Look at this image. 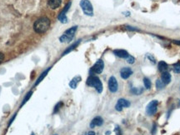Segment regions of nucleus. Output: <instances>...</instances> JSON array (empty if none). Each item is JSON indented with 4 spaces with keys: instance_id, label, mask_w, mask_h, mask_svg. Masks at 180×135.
<instances>
[{
    "instance_id": "1",
    "label": "nucleus",
    "mask_w": 180,
    "mask_h": 135,
    "mask_svg": "<svg viewBox=\"0 0 180 135\" xmlns=\"http://www.w3.org/2000/svg\"><path fill=\"white\" fill-rule=\"evenodd\" d=\"M50 27V20L47 17H41L33 24V29L37 33H44Z\"/></svg>"
},
{
    "instance_id": "2",
    "label": "nucleus",
    "mask_w": 180,
    "mask_h": 135,
    "mask_svg": "<svg viewBox=\"0 0 180 135\" xmlns=\"http://www.w3.org/2000/svg\"><path fill=\"white\" fill-rule=\"evenodd\" d=\"M86 83H87L88 86L94 88L98 93H101L103 92V83H102V82L100 80V78L98 77H97V76H89L88 78Z\"/></svg>"
},
{
    "instance_id": "3",
    "label": "nucleus",
    "mask_w": 180,
    "mask_h": 135,
    "mask_svg": "<svg viewBox=\"0 0 180 135\" xmlns=\"http://www.w3.org/2000/svg\"><path fill=\"white\" fill-rule=\"evenodd\" d=\"M78 27L73 26V27L68 28V30H66L65 32L63 33V35L59 38V41L61 43H69L74 38L75 33H76Z\"/></svg>"
},
{
    "instance_id": "4",
    "label": "nucleus",
    "mask_w": 180,
    "mask_h": 135,
    "mask_svg": "<svg viewBox=\"0 0 180 135\" xmlns=\"http://www.w3.org/2000/svg\"><path fill=\"white\" fill-rule=\"evenodd\" d=\"M80 7L82 8L83 12L87 16H93V8L92 4L89 0H81L80 2Z\"/></svg>"
},
{
    "instance_id": "5",
    "label": "nucleus",
    "mask_w": 180,
    "mask_h": 135,
    "mask_svg": "<svg viewBox=\"0 0 180 135\" xmlns=\"http://www.w3.org/2000/svg\"><path fill=\"white\" fill-rule=\"evenodd\" d=\"M104 63L102 59L98 60L95 64L93 65V67L90 69V75H93V74H99L104 71Z\"/></svg>"
},
{
    "instance_id": "6",
    "label": "nucleus",
    "mask_w": 180,
    "mask_h": 135,
    "mask_svg": "<svg viewBox=\"0 0 180 135\" xmlns=\"http://www.w3.org/2000/svg\"><path fill=\"white\" fill-rule=\"evenodd\" d=\"M158 102L157 100H153L150 103H148L146 107V114L148 116H153L157 113L158 110Z\"/></svg>"
},
{
    "instance_id": "7",
    "label": "nucleus",
    "mask_w": 180,
    "mask_h": 135,
    "mask_svg": "<svg viewBox=\"0 0 180 135\" xmlns=\"http://www.w3.org/2000/svg\"><path fill=\"white\" fill-rule=\"evenodd\" d=\"M130 105H131V103L128 100L124 99V98H120L117 102V104L115 106V109L119 112H121L123 110V108H128V107H130Z\"/></svg>"
},
{
    "instance_id": "8",
    "label": "nucleus",
    "mask_w": 180,
    "mask_h": 135,
    "mask_svg": "<svg viewBox=\"0 0 180 135\" xmlns=\"http://www.w3.org/2000/svg\"><path fill=\"white\" fill-rule=\"evenodd\" d=\"M119 88V83L114 76L110 77L109 79V89L111 93H116Z\"/></svg>"
},
{
    "instance_id": "9",
    "label": "nucleus",
    "mask_w": 180,
    "mask_h": 135,
    "mask_svg": "<svg viewBox=\"0 0 180 135\" xmlns=\"http://www.w3.org/2000/svg\"><path fill=\"white\" fill-rule=\"evenodd\" d=\"M70 6H71V2H69V3L64 7V8L61 11V13H60L59 14V16H58V19H59L61 23H65L68 22V18H67V17H66V13L68 11Z\"/></svg>"
},
{
    "instance_id": "10",
    "label": "nucleus",
    "mask_w": 180,
    "mask_h": 135,
    "mask_svg": "<svg viewBox=\"0 0 180 135\" xmlns=\"http://www.w3.org/2000/svg\"><path fill=\"white\" fill-rule=\"evenodd\" d=\"M133 74V70L130 68L124 67L120 69V76L123 79H128Z\"/></svg>"
},
{
    "instance_id": "11",
    "label": "nucleus",
    "mask_w": 180,
    "mask_h": 135,
    "mask_svg": "<svg viewBox=\"0 0 180 135\" xmlns=\"http://www.w3.org/2000/svg\"><path fill=\"white\" fill-rule=\"evenodd\" d=\"M104 124V119L102 117L100 116H97L95 117L94 119H93V120L91 121L90 123V128L91 129H94L96 126H102Z\"/></svg>"
},
{
    "instance_id": "12",
    "label": "nucleus",
    "mask_w": 180,
    "mask_h": 135,
    "mask_svg": "<svg viewBox=\"0 0 180 135\" xmlns=\"http://www.w3.org/2000/svg\"><path fill=\"white\" fill-rule=\"evenodd\" d=\"M114 54L117 57L121 58V59H127L128 56L129 55L128 53L126 50H124V49H116V50L114 51Z\"/></svg>"
},
{
    "instance_id": "13",
    "label": "nucleus",
    "mask_w": 180,
    "mask_h": 135,
    "mask_svg": "<svg viewBox=\"0 0 180 135\" xmlns=\"http://www.w3.org/2000/svg\"><path fill=\"white\" fill-rule=\"evenodd\" d=\"M62 4V0H48V6L52 9L59 8Z\"/></svg>"
},
{
    "instance_id": "14",
    "label": "nucleus",
    "mask_w": 180,
    "mask_h": 135,
    "mask_svg": "<svg viewBox=\"0 0 180 135\" xmlns=\"http://www.w3.org/2000/svg\"><path fill=\"white\" fill-rule=\"evenodd\" d=\"M171 79H172L171 74H169L168 71L162 73V75H161V80L164 82V83L165 84V85H167V84L170 83Z\"/></svg>"
},
{
    "instance_id": "15",
    "label": "nucleus",
    "mask_w": 180,
    "mask_h": 135,
    "mask_svg": "<svg viewBox=\"0 0 180 135\" xmlns=\"http://www.w3.org/2000/svg\"><path fill=\"white\" fill-rule=\"evenodd\" d=\"M81 80H82L81 76H76V77H74L71 81H70V83H69V87H70L71 88H73V89H75L77 87H78V83L81 82Z\"/></svg>"
},
{
    "instance_id": "16",
    "label": "nucleus",
    "mask_w": 180,
    "mask_h": 135,
    "mask_svg": "<svg viewBox=\"0 0 180 135\" xmlns=\"http://www.w3.org/2000/svg\"><path fill=\"white\" fill-rule=\"evenodd\" d=\"M50 69H51V67L48 68V69H47L46 70L44 71V72H43V73L41 74V75L39 76V78H38V79H37V81L35 82V83H34V86H37L38 84H39V83H40L41 82L44 80V78H45V77H46V76H47V74H48V73H49Z\"/></svg>"
},
{
    "instance_id": "17",
    "label": "nucleus",
    "mask_w": 180,
    "mask_h": 135,
    "mask_svg": "<svg viewBox=\"0 0 180 135\" xmlns=\"http://www.w3.org/2000/svg\"><path fill=\"white\" fill-rule=\"evenodd\" d=\"M80 42H81V40H78L77 42H75L74 43H73L71 46H69V47H68V48L66 49L65 51H64V52L63 53V56H64V55H66L67 54H68V53H70L71 51H73V49L76 48V47H78V44L80 43Z\"/></svg>"
},
{
    "instance_id": "18",
    "label": "nucleus",
    "mask_w": 180,
    "mask_h": 135,
    "mask_svg": "<svg viewBox=\"0 0 180 135\" xmlns=\"http://www.w3.org/2000/svg\"><path fill=\"white\" fill-rule=\"evenodd\" d=\"M158 70L160 71V72H162V73H164V72L168 71L169 65L167 64L164 61H160V62L158 63Z\"/></svg>"
},
{
    "instance_id": "19",
    "label": "nucleus",
    "mask_w": 180,
    "mask_h": 135,
    "mask_svg": "<svg viewBox=\"0 0 180 135\" xmlns=\"http://www.w3.org/2000/svg\"><path fill=\"white\" fill-rule=\"evenodd\" d=\"M132 94H134V95H140L143 92V88H132L131 90H130Z\"/></svg>"
},
{
    "instance_id": "20",
    "label": "nucleus",
    "mask_w": 180,
    "mask_h": 135,
    "mask_svg": "<svg viewBox=\"0 0 180 135\" xmlns=\"http://www.w3.org/2000/svg\"><path fill=\"white\" fill-rule=\"evenodd\" d=\"M143 83H144V87L147 88V89H150L151 87H152V83L150 81L149 78H143Z\"/></svg>"
},
{
    "instance_id": "21",
    "label": "nucleus",
    "mask_w": 180,
    "mask_h": 135,
    "mask_svg": "<svg viewBox=\"0 0 180 135\" xmlns=\"http://www.w3.org/2000/svg\"><path fill=\"white\" fill-rule=\"evenodd\" d=\"M32 94H33V91H29V92L27 94L25 95V97H24L22 103H21V107H22V106H23V105H24L25 103H27L28 100V99L30 98V97L32 96Z\"/></svg>"
},
{
    "instance_id": "22",
    "label": "nucleus",
    "mask_w": 180,
    "mask_h": 135,
    "mask_svg": "<svg viewBox=\"0 0 180 135\" xmlns=\"http://www.w3.org/2000/svg\"><path fill=\"white\" fill-rule=\"evenodd\" d=\"M164 87H165V84H164V82L162 81L161 79H158L156 81V88H157V89H158V90L163 89Z\"/></svg>"
},
{
    "instance_id": "23",
    "label": "nucleus",
    "mask_w": 180,
    "mask_h": 135,
    "mask_svg": "<svg viewBox=\"0 0 180 135\" xmlns=\"http://www.w3.org/2000/svg\"><path fill=\"white\" fill-rule=\"evenodd\" d=\"M64 105V103H63V102H59V103H57L56 105H55L54 107V114H56V113H58L59 111L60 110V108H62V106Z\"/></svg>"
},
{
    "instance_id": "24",
    "label": "nucleus",
    "mask_w": 180,
    "mask_h": 135,
    "mask_svg": "<svg viewBox=\"0 0 180 135\" xmlns=\"http://www.w3.org/2000/svg\"><path fill=\"white\" fill-rule=\"evenodd\" d=\"M174 72L175 74H180V63H177L174 65Z\"/></svg>"
},
{
    "instance_id": "25",
    "label": "nucleus",
    "mask_w": 180,
    "mask_h": 135,
    "mask_svg": "<svg viewBox=\"0 0 180 135\" xmlns=\"http://www.w3.org/2000/svg\"><path fill=\"white\" fill-rule=\"evenodd\" d=\"M126 60H127V63H128L129 64H133L135 62V59L133 56H131V55H128V58L126 59Z\"/></svg>"
},
{
    "instance_id": "26",
    "label": "nucleus",
    "mask_w": 180,
    "mask_h": 135,
    "mask_svg": "<svg viewBox=\"0 0 180 135\" xmlns=\"http://www.w3.org/2000/svg\"><path fill=\"white\" fill-rule=\"evenodd\" d=\"M147 58L150 60L153 64H156V59H155V58L153 57V55H151V54H148Z\"/></svg>"
},
{
    "instance_id": "27",
    "label": "nucleus",
    "mask_w": 180,
    "mask_h": 135,
    "mask_svg": "<svg viewBox=\"0 0 180 135\" xmlns=\"http://www.w3.org/2000/svg\"><path fill=\"white\" fill-rule=\"evenodd\" d=\"M115 133H116V135H122V133H121V130H120L119 127L117 126L116 129H115Z\"/></svg>"
},
{
    "instance_id": "28",
    "label": "nucleus",
    "mask_w": 180,
    "mask_h": 135,
    "mask_svg": "<svg viewBox=\"0 0 180 135\" xmlns=\"http://www.w3.org/2000/svg\"><path fill=\"white\" fill-rule=\"evenodd\" d=\"M4 54L0 52V64L4 61Z\"/></svg>"
},
{
    "instance_id": "29",
    "label": "nucleus",
    "mask_w": 180,
    "mask_h": 135,
    "mask_svg": "<svg viewBox=\"0 0 180 135\" xmlns=\"http://www.w3.org/2000/svg\"><path fill=\"white\" fill-rule=\"evenodd\" d=\"M127 29L128 30H131V31H138V29L137 28H135L133 27H130V26H127Z\"/></svg>"
},
{
    "instance_id": "30",
    "label": "nucleus",
    "mask_w": 180,
    "mask_h": 135,
    "mask_svg": "<svg viewBox=\"0 0 180 135\" xmlns=\"http://www.w3.org/2000/svg\"><path fill=\"white\" fill-rule=\"evenodd\" d=\"M156 128H157V126H156V124H153V130H152V134H154L156 133Z\"/></svg>"
},
{
    "instance_id": "31",
    "label": "nucleus",
    "mask_w": 180,
    "mask_h": 135,
    "mask_svg": "<svg viewBox=\"0 0 180 135\" xmlns=\"http://www.w3.org/2000/svg\"><path fill=\"white\" fill-rule=\"evenodd\" d=\"M84 135H96V134H95V133H94L93 131H89V132L86 133Z\"/></svg>"
},
{
    "instance_id": "32",
    "label": "nucleus",
    "mask_w": 180,
    "mask_h": 135,
    "mask_svg": "<svg viewBox=\"0 0 180 135\" xmlns=\"http://www.w3.org/2000/svg\"><path fill=\"white\" fill-rule=\"evenodd\" d=\"M174 43L178 44V45H180V41H179V40H175V41H174Z\"/></svg>"
},
{
    "instance_id": "33",
    "label": "nucleus",
    "mask_w": 180,
    "mask_h": 135,
    "mask_svg": "<svg viewBox=\"0 0 180 135\" xmlns=\"http://www.w3.org/2000/svg\"><path fill=\"white\" fill-rule=\"evenodd\" d=\"M31 135H34V134H31Z\"/></svg>"
},
{
    "instance_id": "34",
    "label": "nucleus",
    "mask_w": 180,
    "mask_h": 135,
    "mask_svg": "<svg viewBox=\"0 0 180 135\" xmlns=\"http://www.w3.org/2000/svg\"><path fill=\"white\" fill-rule=\"evenodd\" d=\"M179 106H180V100H179Z\"/></svg>"
},
{
    "instance_id": "35",
    "label": "nucleus",
    "mask_w": 180,
    "mask_h": 135,
    "mask_svg": "<svg viewBox=\"0 0 180 135\" xmlns=\"http://www.w3.org/2000/svg\"><path fill=\"white\" fill-rule=\"evenodd\" d=\"M54 135H58V134H54Z\"/></svg>"
}]
</instances>
